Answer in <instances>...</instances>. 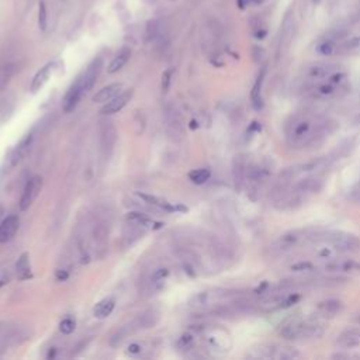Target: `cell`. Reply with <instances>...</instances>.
I'll return each mask as SVG.
<instances>
[{
	"mask_svg": "<svg viewBox=\"0 0 360 360\" xmlns=\"http://www.w3.org/2000/svg\"><path fill=\"white\" fill-rule=\"evenodd\" d=\"M325 275L329 276H341V277H352L360 275V260L349 258V256H336V258L329 259L323 262L321 266Z\"/></svg>",
	"mask_w": 360,
	"mask_h": 360,
	"instance_id": "6",
	"label": "cell"
},
{
	"mask_svg": "<svg viewBox=\"0 0 360 360\" xmlns=\"http://www.w3.org/2000/svg\"><path fill=\"white\" fill-rule=\"evenodd\" d=\"M339 71V66L335 64H326V62H317V64L307 66L304 71V79L305 82L310 84H315L318 82H322L325 79H328L331 75Z\"/></svg>",
	"mask_w": 360,
	"mask_h": 360,
	"instance_id": "9",
	"label": "cell"
},
{
	"mask_svg": "<svg viewBox=\"0 0 360 360\" xmlns=\"http://www.w3.org/2000/svg\"><path fill=\"white\" fill-rule=\"evenodd\" d=\"M234 169H232V175H234V183H235V189L240 190L242 186L245 185L246 180V173H248V165L243 157H235L234 159Z\"/></svg>",
	"mask_w": 360,
	"mask_h": 360,
	"instance_id": "20",
	"label": "cell"
},
{
	"mask_svg": "<svg viewBox=\"0 0 360 360\" xmlns=\"http://www.w3.org/2000/svg\"><path fill=\"white\" fill-rule=\"evenodd\" d=\"M84 93H86V89H84L83 80L79 76L76 79V82L69 87V90L65 94L64 103H62V109H64L65 113H72L76 109L78 103L80 102V99H82Z\"/></svg>",
	"mask_w": 360,
	"mask_h": 360,
	"instance_id": "13",
	"label": "cell"
},
{
	"mask_svg": "<svg viewBox=\"0 0 360 360\" xmlns=\"http://www.w3.org/2000/svg\"><path fill=\"white\" fill-rule=\"evenodd\" d=\"M315 234H317V231L313 228L290 230V231L279 235L276 240L269 245V253L272 256H276V258L291 255L297 249L313 245Z\"/></svg>",
	"mask_w": 360,
	"mask_h": 360,
	"instance_id": "2",
	"label": "cell"
},
{
	"mask_svg": "<svg viewBox=\"0 0 360 360\" xmlns=\"http://www.w3.org/2000/svg\"><path fill=\"white\" fill-rule=\"evenodd\" d=\"M314 1H318V0H314Z\"/></svg>",
	"mask_w": 360,
	"mask_h": 360,
	"instance_id": "42",
	"label": "cell"
},
{
	"mask_svg": "<svg viewBox=\"0 0 360 360\" xmlns=\"http://www.w3.org/2000/svg\"><path fill=\"white\" fill-rule=\"evenodd\" d=\"M20 227V218L17 215H9L0 222V242L6 243L14 238Z\"/></svg>",
	"mask_w": 360,
	"mask_h": 360,
	"instance_id": "15",
	"label": "cell"
},
{
	"mask_svg": "<svg viewBox=\"0 0 360 360\" xmlns=\"http://www.w3.org/2000/svg\"><path fill=\"white\" fill-rule=\"evenodd\" d=\"M128 352L131 355H138V353H141V345H138V343H132V345H129Z\"/></svg>",
	"mask_w": 360,
	"mask_h": 360,
	"instance_id": "40",
	"label": "cell"
},
{
	"mask_svg": "<svg viewBox=\"0 0 360 360\" xmlns=\"http://www.w3.org/2000/svg\"><path fill=\"white\" fill-rule=\"evenodd\" d=\"M14 74H16V65L14 64H6L1 66V69H0V92L7 87V84L10 83Z\"/></svg>",
	"mask_w": 360,
	"mask_h": 360,
	"instance_id": "29",
	"label": "cell"
},
{
	"mask_svg": "<svg viewBox=\"0 0 360 360\" xmlns=\"http://www.w3.org/2000/svg\"><path fill=\"white\" fill-rule=\"evenodd\" d=\"M129 56H131V49L127 48V46L121 48L120 51H119V54L111 59V62L109 64V68H107V72H109V74H116V72H119L120 69H122V66L128 62Z\"/></svg>",
	"mask_w": 360,
	"mask_h": 360,
	"instance_id": "23",
	"label": "cell"
},
{
	"mask_svg": "<svg viewBox=\"0 0 360 360\" xmlns=\"http://www.w3.org/2000/svg\"><path fill=\"white\" fill-rule=\"evenodd\" d=\"M339 125L332 119L303 111L294 114L286 125V139L293 149H308L321 145L329 135H332Z\"/></svg>",
	"mask_w": 360,
	"mask_h": 360,
	"instance_id": "1",
	"label": "cell"
},
{
	"mask_svg": "<svg viewBox=\"0 0 360 360\" xmlns=\"http://www.w3.org/2000/svg\"><path fill=\"white\" fill-rule=\"evenodd\" d=\"M16 276L19 280H28L31 279L33 273H31V265H30V255L27 252H24L17 260L16 263Z\"/></svg>",
	"mask_w": 360,
	"mask_h": 360,
	"instance_id": "25",
	"label": "cell"
},
{
	"mask_svg": "<svg viewBox=\"0 0 360 360\" xmlns=\"http://www.w3.org/2000/svg\"><path fill=\"white\" fill-rule=\"evenodd\" d=\"M14 110V99L9 96V97H4L0 100V114H3L1 121L7 120L9 116H11V113Z\"/></svg>",
	"mask_w": 360,
	"mask_h": 360,
	"instance_id": "32",
	"label": "cell"
},
{
	"mask_svg": "<svg viewBox=\"0 0 360 360\" xmlns=\"http://www.w3.org/2000/svg\"><path fill=\"white\" fill-rule=\"evenodd\" d=\"M41 189H42V177L33 176L24 186V190L20 199V208L23 211L28 210L33 205V203L37 200V197L41 193Z\"/></svg>",
	"mask_w": 360,
	"mask_h": 360,
	"instance_id": "11",
	"label": "cell"
},
{
	"mask_svg": "<svg viewBox=\"0 0 360 360\" xmlns=\"http://www.w3.org/2000/svg\"><path fill=\"white\" fill-rule=\"evenodd\" d=\"M121 89H122V84L121 83H113L103 87L102 90L96 93L93 96V102L94 103H107L113 100L116 96H119L121 93Z\"/></svg>",
	"mask_w": 360,
	"mask_h": 360,
	"instance_id": "22",
	"label": "cell"
},
{
	"mask_svg": "<svg viewBox=\"0 0 360 360\" xmlns=\"http://www.w3.org/2000/svg\"><path fill=\"white\" fill-rule=\"evenodd\" d=\"M266 34H268V31L265 28H255V33H253L255 38H258V40H263L266 37Z\"/></svg>",
	"mask_w": 360,
	"mask_h": 360,
	"instance_id": "39",
	"label": "cell"
},
{
	"mask_svg": "<svg viewBox=\"0 0 360 360\" xmlns=\"http://www.w3.org/2000/svg\"><path fill=\"white\" fill-rule=\"evenodd\" d=\"M117 139V131L111 121H102L100 127V144L104 157H110Z\"/></svg>",
	"mask_w": 360,
	"mask_h": 360,
	"instance_id": "14",
	"label": "cell"
},
{
	"mask_svg": "<svg viewBox=\"0 0 360 360\" xmlns=\"http://www.w3.org/2000/svg\"><path fill=\"white\" fill-rule=\"evenodd\" d=\"M127 218H128L129 221L135 222V224L142 225V227H147V228H152V230H157V228L162 227L160 222L154 221L152 218H149L148 215H145L142 212H128Z\"/></svg>",
	"mask_w": 360,
	"mask_h": 360,
	"instance_id": "27",
	"label": "cell"
},
{
	"mask_svg": "<svg viewBox=\"0 0 360 360\" xmlns=\"http://www.w3.org/2000/svg\"><path fill=\"white\" fill-rule=\"evenodd\" d=\"M318 54L322 56H331L339 52V44L333 42L331 40H323L322 42H320V45L317 46Z\"/></svg>",
	"mask_w": 360,
	"mask_h": 360,
	"instance_id": "30",
	"label": "cell"
},
{
	"mask_svg": "<svg viewBox=\"0 0 360 360\" xmlns=\"http://www.w3.org/2000/svg\"><path fill=\"white\" fill-rule=\"evenodd\" d=\"M323 186H325V180H323L322 175H313L305 176V177L296 180L293 183V189L300 196H303L305 200H308L310 197L322 192Z\"/></svg>",
	"mask_w": 360,
	"mask_h": 360,
	"instance_id": "8",
	"label": "cell"
},
{
	"mask_svg": "<svg viewBox=\"0 0 360 360\" xmlns=\"http://www.w3.org/2000/svg\"><path fill=\"white\" fill-rule=\"evenodd\" d=\"M346 82H348V75L338 71L322 82L311 84L308 94L313 100L326 102V100L336 97L339 92H342L346 87Z\"/></svg>",
	"mask_w": 360,
	"mask_h": 360,
	"instance_id": "5",
	"label": "cell"
},
{
	"mask_svg": "<svg viewBox=\"0 0 360 360\" xmlns=\"http://www.w3.org/2000/svg\"><path fill=\"white\" fill-rule=\"evenodd\" d=\"M116 307V301L113 298H104L94 307V317L96 318H106L113 313Z\"/></svg>",
	"mask_w": 360,
	"mask_h": 360,
	"instance_id": "28",
	"label": "cell"
},
{
	"mask_svg": "<svg viewBox=\"0 0 360 360\" xmlns=\"http://www.w3.org/2000/svg\"><path fill=\"white\" fill-rule=\"evenodd\" d=\"M351 321L355 323V325H360V311H356L355 314L352 315Z\"/></svg>",
	"mask_w": 360,
	"mask_h": 360,
	"instance_id": "41",
	"label": "cell"
},
{
	"mask_svg": "<svg viewBox=\"0 0 360 360\" xmlns=\"http://www.w3.org/2000/svg\"><path fill=\"white\" fill-rule=\"evenodd\" d=\"M270 177H272V166L266 162L248 167L245 183L249 186V193L255 194V199L258 197L262 187L266 185Z\"/></svg>",
	"mask_w": 360,
	"mask_h": 360,
	"instance_id": "7",
	"label": "cell"
},
{
	"mask_svg": "<svg viewBox=\"0 0 360 360\" xmlns=\"http://www.w3.org/2000/svg\"><path fill=\"white\" fill-rule=\"evenodd\" d=\"M172 74H173V69H167L166 72L163 74V76H162V90L163 92H167V89H169Z\"/></svg>",
	"mask_w": 360,
	"mask_h": 360,
	"instance_id": "38",
	"label": "cell"
},
{
	"mask_svg": "<svg viewBox=\"0 0 360 360\" xmlns=\"http://www.w3.org/2000/svg\"><path fill=\"white\" fill-rule=\"evenodd\" d=\"M348 37V30H345V28H335L332 31H329L328 34H326V37L325 40H331L333 42H341L343 40H346Z\"/></svg>",
	"mask_w": 360,
	"mask_h": 360,
	"instance_id": "33",
	"label": "cell"
},
{
	"mask_svg": "<svg viewBox=\"0 0 360 360\" xmlns=\"http://www.w3.org/2000/svg\"><path fill=\"white\" fill-rule=\"evenodd\" d=\"M335 345L339 351H356L360 348V325L343 329L338 336Z\"/></svg>",
	"mask_w": 360,
	"mask_h": 360,
	"instance_id": "12",
	"label": "cell"
},
{
	"mask_svg": "<svg viewBox=\"0 0 360 360\" xmlns=\"http://www.w3.org/2000/svg\"><path fill=\"white\" fill-rule=\"evenodd\" d=\"M75 326H76V322H75V320H72V318H65L64 321L59 323V329L65 335H69V333L74 332Z\"/></svg>",
	"mask_w": 360,
	"mask_h": 360,
	"instance_id": "36",
	"label": "cell"
},
{
	"mask_svg": "<svg viewBox=\"0 0 360 360\" xmlns=\"http://www.w3.org/2000/svg\"><path fill=\"white\" fill-rule=\"evenodd\" d=\"M189 177L196 185H203L211 177V172H210V169H205V167H203V169H194V170H192L189 173Z\"/></svg>",
	"mask_w": 360,
	"mask_h": 360,
	"instance_id": "31",
	"label": "cell"
},
{
	"mask_svg": "<svg viewBox=\"0 0 360 360\" xmlns=\"http://www.w3.org/2000/svg\"><path fill=\"white\" fill-rule=\"evenodd\" d=\"M288 269L296 277H305L317 275L320 268L311 260H298V262H294L293 265H290Z\"/></svg>",
	"mask_w": 360,
	"mask_h": 360,
	"instance_id": "21",
	"label": "cell"
},
{
	"mask_svg": "<svg viewBox=\"0 0 360 360\" xmlns=\"http://www.w3.org/2000/svg\"><path fill=\"white\" fill-rule=\"evenodd\" d=\"M326 331L325 323L320 320H291L283 323L279 333L286 341H314L322 338Z\"/></svg>",
	"mask_w": 360,
	"mask_h": 360,
	"instance_id": "3",
	"label": "cell"
},
{
	"mask_svg": "<svg viewBox=\"0 0 360 360\" xmlns=\"http://www.w3.org/2000/svg\"><path fill=\"white\" fill-rule=\"evenodd\" d=\"M138 197L139 199H142L145 203L151 204V205H154V207H157V208H160V210H163V211L175 212V211H186V210H187V208L183 207V205H173V204H170L169 201L163 200V199H160V197H157V196L138 193Z\"/></svg>",
	"mask_w": 360,
	"mask_h": 360,
	"instance_id": "18",
	"label": "cell"
},
{
	"mask_svg": "<svg viewBox=\"0 0 360 360\" xmlns=\"http://www.w3.org/2000/svg\"><path fill=\"white\" fill-rule=\"evenodd\" d=\"M102 68H103L102 58H96V59H93L92 64L87 66V69H86V71L83 72V75L80 76V78H82V80H83L86 92H87V90H90L93 86H94L96 80H97V78H99V75H100Z\"/></svg>",
	"mask_w": 360,
	"mask_h": 360,
	"instance_id": "16",
	"label": "cell"
},
{
	"mask_svg": "<svg viewBox=\"0 0 360 360\" xmlns=\"http://www.w3.org/2000/svg\"><path fill=\"white\" fill-rule=\"evenodd\" d=\"M30 145H31V135H27V137L23 139L16 148L11 151V154H10L9 157L10 165H11V166H16L20 160L26 157V154H27L28 149H30Z\"/></svg>",
	"mask_w": 360,
	"mask_h": 360,
	"instance_id": "24",
	"label": "cell"
},
{
	"mask_svg": "<svg viewBox=\"0 0 360 360\" xmlns=\"http://www.w3.org/2000/svg\"><path fill=\"white\" fill-rule=\"evenodd\" d=\"M349 199H351L352 201L360 204V182H358V183L351 189V192H349Z\"/></svg>",
	"mask_w": 360,
	"mask_h": 360,
	"instance_id": "37",
	"label": "cell"
},
{
	"mask_svg": "<svg viewBox=\"0 0 360 360\" xmlns=\"http://www.w3.org/2000/svg\"><path fill=\"white\" fill-rule=\"evenodd\" d=\"M131 97H132V92H131V90H129V92L120 93V94L116 96L113 100L106 103V106L102 109V114H104V116H110V114H114V113H119V111L122 110V109L127 106V103L131 100Z\"/></svg>",
	"mask_w": 360,
	"mask_h": 360,
	"instance_id": "19",
	"label": "cell"
},
{
	"mask_svg": "<svg viewBox=\"0 0 360 360\" xmlns=\"http://www.w3.org/2000/svg\"><path fill=\"white\" fill-rule=\"evenodd\" d=\"M360 48V36L358 37H352L349 40H346L342 45H339V52L341 51H345V52H348V51H356V49H359Z\"/></svg>",
	"mask_w": 360,
	"mask_h": 360,
	"instance_id": "35",
	"label": "cell"
},
{
	"mask_svg": "<svg viewBox=\"0 0 360 360\" xmlns=\"http://www.w3.org/2000/svg\"><path fill=\"white\" fill-rule=\"evenodd\" d=\"M52 66H54L52 64H46L36 74L33 82H31V92H38L46 83V80L49 79V75L52 72Z\"/></svg>",
	"mask_w": 360,
	"mask_h": 360,
	"instance_id": "26",
	"label": "cell"
},
{
	"mask_svg": "<svg viewBox=\"0 0 360 360\" xmlns=\"http://www.w3.org/2000/svg\"><path fill=\"white\" fill-rule=\"evenodd\" d=\"M345 310V303L342 301L341 298H325L321 300L315 304L314 313L317 315V318H321V320H331L335 318L338 315H341Z\"/></svg>",
	"mask_w": 360,
	"mask_h": 360,
	"instance_id": "10",
	"label": "cell"
},
{
	"mask_svg": "<svg viewBox=\"0 0 360 360\" xmlns=\"http://www.w3.org/2000/svg\"><path fill=\"white\" fill-rule=\"evenodd\" d=\"M46 21H48V14H46L45 1L41 0L40 4H38V26L42 31L46 30Z\"/></svg>",
	"mask_w": 360,
	"mask_h": 360,
	"instance_id": "34",
	"label": "cell"
},
{
	"mask_svg": "<svg viewBox=\"0 0 360 360\" xmlns=\"http://www.w3.org/2000/svg\"><path fill=\"white\" fill-rule=\"evenodd\" d=\"M242 297H243V293L240 290L214 288V290L200 293L199 296L194 297L190 304L197 310H217L222 305H227L240 300Z\"/></svg>",
	"mask_w": 360,
	"mask_h": 360,
	"instance_id": "4",
	"label": "cell"
},
{
	"mask_svg": "<svg viewBox=\"0 0 360 360\" xmlns=\"http://www.w3.org/2000/svg\"><path fill=\"white\" fill-rule=\"evenodd\" d=\"M266 66H263L259 72L258 78L255 80V84L252 87V92H250V102H252V106L256 109V110H260L263 107V97H262V89H263V83H265V78H266Z\"/></svg>",
	"mask_w": 360,
	"mask_h": 360,
	"instance_id": "17",
	"label": "cell"
}]
</instances>
